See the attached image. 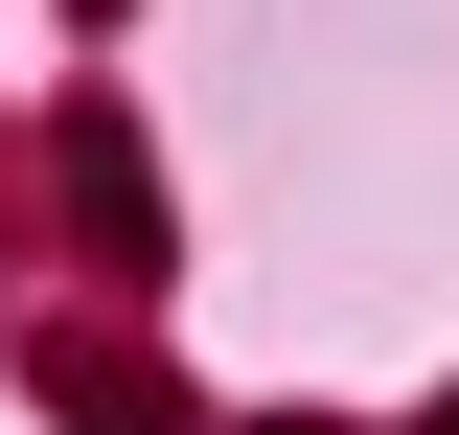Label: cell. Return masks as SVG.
Here are the masks:
<instances>
[{
    "instance_id": "6da1fadb",
    "label": "cell",
    "mask_w": 459,
    "mask_h": 435,
    "mask_svg": "<svg viewBox=\"0 0 459 435\" xmlns=\"http://www.w3.org/2000/svg\"><path fill=\"white\" fill-rule=\"evenodd\" d=\"M437 435H459V413H437Z\"/></svg>"
}]
</instances>
